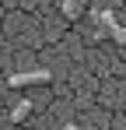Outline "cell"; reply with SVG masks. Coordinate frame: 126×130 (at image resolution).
<instances>
[{
  "mask_svg": "<svg viewBox=\"0 0 126 130\" xmlns=\"http://www.w3.org/2000/svg\"><path fill=\"white\" fill-rule=\"evenodd\" d=\"M56 74L53 70H42V67H35V70H18V74H7V88H28V85H49Z\"/></svg>",
  "mask_w": 126,
  "mask_h": 130,
  "instance_id": "1",
  "label": "cell"
},
{
  "mask_svg": "<svg viewBox=\"0 0 126 130\" xmlns=\"http://www.w3.org/2000/svg\"><path fill=\"white\" fill-rule=\"evenodd\" d=\"M98 102L102 106H119V102H126V85L123 81H102L98 85Z\"/></svg>",
  "mask_w": 126,
  "mask_h": 130,
  "instance_id": "2",
  "label": "cell"
},
{
  "mask_svg": "<svg viewBox=\"0 0 126 130\" xmlns=\"http://www.w3.org/2000/svg\"><path fill=\"white\" fill-rule=\"evenodd\" d=\"M32 109H35V102H32V99H21V102H14V109H11V123L28 120V116H32Z\"/></svg>",
  "mask_w": 126,
  "mask_h": 130,
  "instance_id": "3",
  "label": "cell"
},
{
  "mask_svg": "<svg viewBox=\"0 0 126 130\" xmlns=\"http://www.w3.org/2000/svg\"><path fill=\"white\" fill-rule=\"evenodd\" d=\"M84 4H88V0H63V14H67V18H81Z\"/></svg>",
  "mask_w": 126,
  "mask_h": 130,
  "instance_id": "4",
  "label": "cell"
},
{
  "mask_svg": "<svg viewBox=\"0 0 126 130\" xmlns=\"http://www.w3.org/2000/svg\"><path fill=\"white\" fill-rule=\"evenodd\" d=\"M119 53H123V60H126V46H119Z\"/></svg>",
  "mask_w": 126,
  "mask_h": 130,
  "instance_id": "5",
  "label": "cell"
}]
</instances>
